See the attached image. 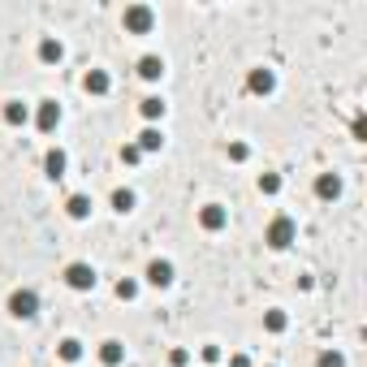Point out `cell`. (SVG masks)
I'll return each mask as SVG.
<instances>
[{
  "instance_id": "9a60e30c",
  "label": "cell",
  "mask_w": 367,
  "mask_h": 367,
  "mask_svg": "<svg viewBox=\"0 0 367 367\" xmlns=\"http://www.w3.org/2000/svg\"><path fill=\"white\" fill-rule=\"evenodd\" d=\"M121 359H126V346H121V341H104L100 346V363L104 367H121Z\"/></svg>"
},
{
  "instance_id": "8fae6325",
  "label": "cell",
  "mask_w": 367,
  "mask_h": 367,
  "mask_svg": "<svg viewBox=\"0 0 367 367\" xmlns=\"http://www.w3.org/2000/svg\"><path fill=\"white\" fill-rule=\"evenodd\" d=\"M82 87H87L91 95H108V87H113V78H108V73H104V69H91V73H87V78H82Z\"/></svg>"
},
{
  "instance_id": "7a4b0ae2",
  "label": "cell",
  "mask_w": 367,
  "mask_h": 367,
  "mask_svg": "<svg viewBox=\"0 0 367 367\" xmlns=\"http://www.w3.org/2000/svg\"><path fill=\"white\" fill-rule=\"evenodd\" d=\"M9 315H17V320L39 315V294H35V289H13V294H9Z\"/></svg>"
},
{
  "instance_id": "6da1fadb",
  "label": "cell",
  "mask_w": 367,
  "mask_h": 367,
  "mask_svg": "<svg viewBox=\"0 0 367 367\" xmlns=\"http://www.w3.org/2000/svg\"><path fill=\"white\" fill-rule=\"evenodd\" d=\"M294 238H298V225H294L289 216H273V220H268V229H264V242H268L273 251H285Z\"/></svg>"
},
{
  "instance_id": "2e32d148",
  "label": "cell",
  "mask_w": 367,
  "mask_h": 367,
  "mask_svg": "<svg viewBox=\"0 0 367 367\" xmlns=\"http://www.w3.org/2000/svg\"><path fill=\"white\" fill-rule=\"evenodd\" d=\"M61 57H65V48H61L57 39H39V61H43V65H57Z\"/></svg>"
},
{
  "instance_id": "277c9868",
  "label": "cell",
  "mask_w": 367,
  "mask_h": 367,
  "mask_svg": "<svg viewBox=\"0 0 367 367\" xmlns=\"http://www.w3.org/2000/svg\"><path fill=\"white\" fill-rule=\"evenodd\" d=\"M65 285L78 289V294L95 289V268H91V264H69V268H65Z\"/></svg>"
},
{
  "instance_id": "ba28073f",
  "label": "cell",
  "mask_w": 367,
  "mask_h": 367,
  "mask_svg": "<svg viewBox=\"0 0 367 367\" xmlns=\"http://www.w3.org/2000/svg\"><path fill=\"white\" fill-rule=\"evenodd\" d=\"M247 91H251V95H273V91H277V73H273V69H251Z\"/></svg>"
},
{
  "instance_id": "603a6c76",
  "label": "cell",
  "mask_w": 367,
  "mask_h": 367,
  "mask_svg": "<svg viewBox=\"0 0 367 367\" xmlns=\"http://www.w3.org/2000/svg\"><path fill=\"white\" fill-rule=\"evenodd\" d=\"M117 298L121 303H134L138 298V281H117Z\"/></svg>"
},
{
  "instance_id": "d4e9b609",
  "label": "cell",
  "mask_w": 367,
  "mask_h": 367,
  "mask_svg": "<svg viewBox=\"0 0 367 367\" xmlns=\"http://www.w3.org/2000/svg\"><path fill=\"white\" fill-rule=\"evenodd\" d=\"M121 160H126V164H138V160H143V152H138L134 143H126V147H121Z\"/></svg>"
},
{
  "instance_id": "3957f363",
  "label": "cell",
  "mask_w": 367,
  "mask_h": 367,
  "mask_svg": "<svg viewBox=\"0 0 367 367\" xmlns=\"http://www.w3.org/2000/svg\"><path fill=\"white\" fill-rule=\"evenodd\" d=\"M121 27H126L130 35H147V31L156 27V13L147 9V5H130V9H126V17H121Z\"/></svg>"
},
{
  "instance_id": "7402d4cb",
  "label": "cell",
  "mask_w": 367,
  "mask_h": 367,
  "mask_svg": "<svg viewBox=\"0 0 367 367\" xmlns=\"http://www.w3.org/2000/svg\"><path fill=\"white\" fill-rule=\"evenodd\" d=\"M315 367H346V354H341V350H324L320 359H315Z\"/></svg>"
},
{
  "instance_id": "e0dca14e",
  "label": "cell",
  "mask_w": 367,
  "mask_h": 367,
  "mask_svg": "<svg viewBox=\"0 0 367 367\" xmlns=\"http://www.w3.org/2000/svg\"><path fill=\"white\" fill-rule=\"evenodd\" d=\"M160 73H164V61H160V57H143V61H138V78H147V82H156Z\"/></svg>"
},
{
  "instance_id": "d6986e66",
  "label": "cell",
  "mask_w": 367,
  "mask_h": 367,
  "mask_svg": "<svg viewBox=\"0 0 367 367\" xmlns=\"http://www.w3.org/2000/svg\"><path fill=\"white\" fill-rule=\"evenodd\" d=\"M285 324H289V320H285V311H281V307H273V311L264 315V329H268V333H285Z\"/></svg>"
},
{
  "instance_id": "f1b7e54d",
  "label": "cell",
  "mask_w": 367,
  "mask_h": 367,
  "mask_svg": "<svg viewBox=\"0 0 367 367\" xmlns=\"http://www.w3.org/2000/svg\"><path fill=\"white\" fill-rule=\"evenodd\" d=\"M229 367H251V359H247V354H233V359H229Z\"/></svg>"
},
{
  "instance_id": "5bb4252c",
  "label": "cell",
  "mask_w": 367,
  "mask_h": 367,
  "mask_svg": "<svg viewBox=\"0 0 367 367\" xmlns=\"http://www.w3.org/2000/svg\"><path fill=\"white\" fill-rule=\"evenodd\" d=\"M65 212H69V220H87V216H91V199H87V194H69Z\"/></svg>"
},
{
  "instance_id": "9c48e42d",
  "label": "cell",
  "mask_w": 367,
  "mask_h": 367,
  "mask_svg": "<svg viewBox=\"0 0 367 367\" xmlns=\"http://www.w3.org/2000/svg\"><path fill=\"white\" fill-rule=\"evenodd\" d=\"M65 168H69V156L61 152V147H52V152L43 156V173L48 178H65Z\"/></svg>"
},
{
  "instance_id": "44dd1931",
  "label": "cell",
  "mask_w": 367,
  "mask_h": 367,
  "mask_svg": "<svg viewBox=\"0 0 367 367\" xmlns=\"http://www.w3.org/2000/svg\"><path fill=\"white\" fill-rule=\"evenodd\" d=\"M113 208L117 212H134V190H113Z\"/></svg>"
},
{
  "instance_id": "ac0fdd59",
  "label": "cell",
  "mask_w": 367,
  "mask_h": 367,
  "mask_svg": "<svg viewBox=\"0 0 367 367\" xmlns=\"http://www.w3.org/2000/svg\"><path fill=\"white\" fill-rule=\"evenodd\" d=\"M138 113H143L147 121H156V117H164V100H160V95H147V100L138 104Z\"/></svg>"
},
{
  "instance_id": "7c38bea8",
  "label": "cell",
  "mask_w": 367,
  "mask_h": 367,
  "mask_svg": "<svg viewBox=\"0 0 367 367\" xmlns=\"http://www.w3.org/2000/svg\"><path fill=\"white\" fill-rule=\"evenodd\" d=\"M134 147H138L143 156H147V152H160V147H164V134H160L156 126H147V130L138 134V143H134Z\"/></svg>"
},
{
  "instance_id": "8992f818",
  "label": "cell",
  "mask_w": 367,
  "mask_h": 367,
  "mask_svg": "<svg viewBox=\"0 0 367 367\" xmlns=\"http://www.w3.org/2000/svg\"><path fill=\"white\" fill-rule=\"evenodd\" d=\"M199 225L208 229V233H220L229 225V208H220V203H203L199 208Z\"/></svg>"
},
{
  "instance_id": "30bf717a",
  "label": "cell",
  "mask_w": 367,
  "mask_h": 367,
  "mask_svg": "<svg viewBox=\"0 0 367 367\" xmlns=\"http://www.w3.org/2000/svg\"><path fill=\"white\" fill-rule=\"evenodd\" d=\"M315 194H320V199H337V194H341V178L337 173H320V178H315Z\"/></svg>"
},
{
  "instance_id": "cb8c5ba5",
  "label": "cell",
  "mask_w": 367,
  "mask_h": 367,
  "mask_svg": "<svg viewBox=\"0 0 367 367\" xmlns=\"http://www.w3.org/2000/svg\"><path fill=\"white\" fill-rule=\"evenodd\" d=\"M277 190H281V178L277 173H264L259 178V194H277Z\"/></svg>"
},
{
  "instance_id": "5b68a950",
  "label": "cell",
  "mask_w": 367,
  "mask_h": 367,
  "mask_svg": "<svg viewBox=\"0 0 367 367\" xmlns=\"http://www.w3.org/2000/svg\"><path fill=\"white\" fill-rule=\"evenodd\" d=\"M173 277H178L173 259H152V264H147V285H156V289H168V285H173Z\"/></svg>"
},
{
  "instance_id": "ffe728a7",
  "label": "cell",
  "mask_w": 367,
  "mask_h": 367,
  "mask_svg": "<svg viewBox=\"0 0 367 367\" xmlns=\"http://www.w3.org/2000/svg\"><path fill=\"white\" fill-rule=\"evenodd\" d=\"M61 359H65V363L73 367V363L82 359V341H73V337H65V341H61Z\"/></svg>"
},
{
  "instance_id": "4316f807",
  "label": "cell",
  "mask_w": 367,
  "mask_h": 367,
  "mask_svg": "<svg viewBox=\"0 0 367 367\" xmlns=\"http://www.w3.org/2000/svg\"><path fill=\"white\" fill-rule=\"evenodd\" d=\"M199 359H203V363H216V359H220V346H203Z\"/></svg>"
},
{
  "instance_id": "83f0119b",
  "label": "cell",
  "mask_w": 367,
  "mask_h": 367,
  "mask_svg": "<svg viewBox=\"0 0 367 367\" xmlns=\"http://www.w3.org/2000/svg\"><path fill=\"white\" fill-rule=\"evenodd\" d=\"M168 363H173V367H186V363H190V354H186V350H173V354H168Z\"/></svg>"
},
{
  "instance_id": "484cf974",
  "label": "cell",
  "mask_w": 367,
  "mask_h": 367,
  "mask_svg": "<svg viewBox=\"0 0 367 367\" xmlns=\"http://www.w3.org/2000/svg\"><path fill=\"white\" fill-rule=\"evenodd\" d=\"M247 156H251L247 143H233V147H229V160H247Z\"/></svg>"
},
{
  "instance_id": "4fadbf2b",
  "label": "cell",
  "mask_w": 367,
  "mask_h": 367,
  "mask_svg": "<svg viewBox=\"0 0 367 367\" xmlns=\"http://www.w3.org/2000/svg\"><path fill=\"white\" fill-rule=\"evenodd\" d=\"M27 121H31V108L22 104V100H9L5 104V126H27Z\"/></svg>"
},
{
  "instance_id": "52a82bcc",
  "label": "cell",
  "mask_w": 367,
  "mask_h": 367,
  "mask_svg": "<svg viewBox=\"0 0 367 367\" xmlns=\"http://www.w3.org/2000/svg\"><path fill=\"white\" fill-rule=\"evenodd\" d=\"M35 126H39L43 134H52V130L61 126V104H57V100H43V104L35 108Z\"/></svg>"
}]
</instances>
